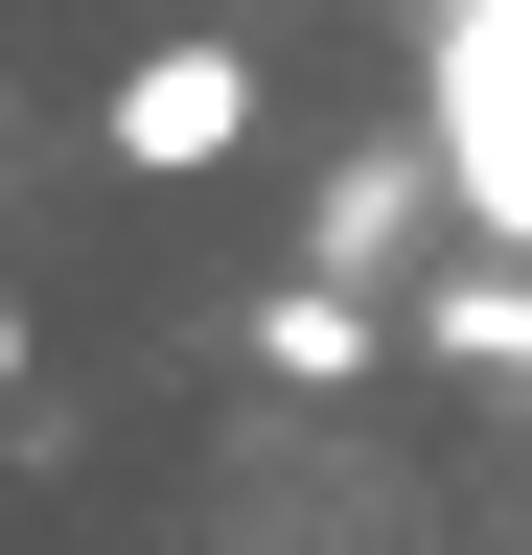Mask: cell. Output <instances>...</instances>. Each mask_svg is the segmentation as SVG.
Returning a JSON list of instances; mask_svg holds the SVG:
<instances>
[{
  "instance_id": "cell-1",
  "label": "cell",
  "mask_w": 532,
  "mask_h": 555,
  "mask_svg": "<svg viewBox=\"0 0 532 555\" xmlns=\"http://www.w3.org/2000/svg\"><path fill=\"white\" fill-rule=\"evenodd\" d=\"M440 208L532 255V0H440Z\"/></svg>"
},
{
  "instance_id": "cell-5",
  "label": "cell",
  "mask_w": 532,
  "mask_h": 555,
  "mask_svg": "<svg viewBox=\"0 0 532 555\" xmlns=\"http://www.w3.org/2000/svg\"><path fill=\"white\" fill-rule=\"evenodd\" d=\"M0 393H24V301H0Z\"/></svg>"
},
{
  "instance_id": "cell-4",
  "label": "cell",
  "mask_w": 532,
  "mask_h": 555,
  "mask_svg": "<svg viewBox=\"0 0 532 555\" xmlns=\"http://www.w3.org/2000/svg\"><path fill=\"white\" fill-rule=\"evenodd\" d=\"M417 347H440V371H509V393H532V255H463L440 301H417Z\"/></svg>"
},
{
  "instance_id": "cell-2",
  "label": "cell",
  "mask_w": 532,
  "mask_h": 555,
  "mask_svg": "<svg viewBox=\"0 0 532 555\" xmlns=\"http://www.w3.org/2000/svg\"><path fill=\"white\" fill-rule=\"evenodd\" d=\"M116 163H140V185H209L232 163V139H255V47H209V24H185V47H140V69H116Z\"/></svg>"
},
{
  "instance_id": "cell-3",
  "label": "cell",
  "mask_w": 532,
  "mask_h": 555,
  "mask_svg": "<svg viewBox=\"0 0 532 555\" xmlns=\"http://www.w3.org/2000/svg\"><path fill=\"white\" fill-rule=\"evenodd\" d=\"M371 347H393V324L348 301V278H278V301H255V371H278V393H348Z\"/></svg>"
}]
</instances>
